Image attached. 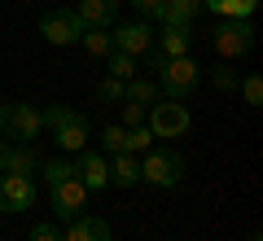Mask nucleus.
<instances>
[{
  "mask_svg": "<svg viewBox=\"0 0 263 241\" xmlns=\"http://www.w3.org/2000/svg\"><path fill=\"white\" fill-rule=\"evenodd\" d=\"M53 140H57L62 154H79V149H88V140H92V127H88L84 114H75L70 123H62V127L53 132Z\"/></svg>",
  "mask_w": 263,
  "mask_h": 241,
  "instance_id": "nucleus-12",
  "label": "nucleus"
},
{
  "mask_svg": "<svg viewBox=\"0 0 263 241\" xmlns=\"http://www.w3.org/2000/svg\"><path fill=\"white\" fill-rule=\"evenodd\" d=\"M184 180V158L176 149H154L149 158L141 162V184H154V189H171Z\"/></svg>",
  "mask_w": 263,
  "mask_h": 241,
  "instance_id": "nucleus-5",
  "label": "nucleus"
},
{
  "mask_svg": "<svg viewBox=\"0 0 263 241\" xmlns=\"http://www.w3.org/2000/svg\"><path fill=\"white\" fill-rule=\"evenodd\" d=\"M119 123H123V127H141V123H145V105L119 101Z\"/></svg>",
  "mask_w": 263,
  "mask_h": 241,
  "instance_id": "nucleus-27",
  "label": "nucleus"
},
{
  "mask_svg": "<svg viewBox=\"0 0 263 241\" xmlns=\"http://www.w3.org/2000/svg\"><path fill=\"white\" fill-rule=\"evenodd\" d=\"M162 5H167V0H132V9H136V13H145V18H158V13H162Z\"/></svg>",
  "mask_w": 263,
  "mask_h": 241,
  "instance_id": "nucleus-31",
  "label": "nucleus"
},
{
  "mask_svg": "<svg viewBox=\"0 0 263 241\" xmlns=\"http://www.w3.org/2000/svg\"><path fill=\"white\" fill-rule=\"evenodd\" d=\"M211 84H215L219 92H237V75L228 70V66H215V70H211Z\"/></svg>",
  "mask_w": 263,
  "mask_h": 241,
  "instance_id": "nucleus-29",
  "label": "nucleus"
},
{
  "mask_svg": "<svg viewBox=\"0 0 263 241\" xmlns=\"http://www.w3.org/2000/svg\"><path fill=\"white\" fill-rule=\"evenodd\" d=\"M110 184H119V189H136L141 184V158L136 154H114V162H110Z\"/></svg>",
  "mask_w": 263,
  "mask_h": 241,
  "instance_id": "nucleus-15",
  "label": "nucleus"
},
{
  "mask_svg": "<svg viewBox=\"0 0 263 241\" xmlns=\"http://www.w3.org/2000/svg\"><path fill=\"white\" fill-rule=\"evenodd\" d=\"M202 5L211 13H219V18H250L259 0H202Z\"/></svg>",
  "mask_w": 263,
  "mask_h": 241,
  "instance_id": "nucleus-20",
  "label": "nucleus"
},
{
  "mask_svg": "<svg viewBox=\"0 0 263 241\" xmlns=\"http://www.w3.org/2000/svg\"><path fill=\"white\" fill-rule=\"evenodd\" d=\"M40 35L48 40V44H79V35H84V18H79L75 9H48L44 18H40Z\"/></svg>",
  "mask_w": 263,
  "mask_h": 241,
  "instance_id": "nucleus-6",
  "label": "nucleus"
},
{
  "mask_svg": "<svg viewBox=\"0 0 263 241\" xmlns=\"http://www.w3.org/2000/svg\"><path fill=\"white\" fill-rule=\"evenodd\" d=\"M31 241H62V228L57 224H35L31 228Z\"/></svg>",
  "mask_w": 263,
  "mask_h": 241,
  "instance_id": "nucleus-30",
  "label": "nucleus"
},
{
  "mask_svg": "<svg viewBox=\"0 0 263 241\" xmlns=\"http://www.w3.org/2000/svg\"><path fill=\"white\" fill-rule=\"evenodd\" d=\"M145 119H149V132L162 140L171 136H184L189 127H193V114H189L184 101H154L149 110H145Z\"/></svg>",
  "mask_w": 263,
  "mask_h": 241,
  "instance_id": "nucleus-4",
  "label": "nucleus"
},
{
  "mask_svg": "<svg viewBox=\"0 0 263 241\" xmlns=\"http://www.w3.org/2000/svg\"><path fill=\"white\" fill-rule=\"evenodd\" d=\"M202 13V0H167L158 13V22H176V27H193V18Z\"/></svg>",
  "mask_w": 263,
  "mask_h": 241,
  "instance_id": "nucleus-16",
  "label": "nucleus"
},
{
  "mask_svg": "<svg viewBox=\"0 0 263 241\" xmlns=\"http://www.w3.org/2000/svg\"><path fill=\"white\" fill-rule=\"evenodd\" d=\"M79 180H84V189L88 193H101V189H110V158L101 154V149H79Z\"/></svg>",
  "mask_w": 263,
  "mask_h": 241,
  "instance_id": "nucleus-10",
  "label": "nucleus"
},
{
  "mask_svg": "<svg viewBox=\"0 0 263 241\" xmlns=\"http://www.w3.org/2000/svg\"><path fill=\"white\" fill-rule=\"evenodd\" d=\"M105 66H110L114 79H136V57H127V53H110Z\"/></svg>",
  "mask_w": 263,
  "mask_h": 241,
  "instance_id": "nucleus-24",
  "label": "nucleus"
},
{
  "mask_svg": "<svg viewBox=\"0 0 263 241\" xmlns=\"http://www.w3.org/2000/svg\"><path fill=\"white\" fill-rule=\"evenodd\" d=\"M123 101H136V105L149 110L154 101H162V92H158L154 79H127V84H123Z\"/></svg>",
  "mask_w": 263,
  "mask_h": 241,
  "instance_id": "nucleus-18",
  "label": "nucleus"
},
{
  "mask_svg": "<svg viewBox=\"0 0 263 241\" xmlns=\"http://www.w3.org/2000/svg\"><path fill=\"white\" fill-rule=\"evenodd\" d=\"M5 162H9V140L0 136V171H5Z\"/></svg>",
  "mask_w": 263,
  "mask_h": 241,
  "instance_id": "nucleus-32",
  "label": "nucleus"
},
{
  "mask_svg": "<svg viewBox=\"0 0 263 241\" xmlns=\"http://www.w3.org/2000/svg\"><path fill=\"white\" fill-rule=\"evenodd\" d=\"M158 92L167 97V101H189V97L197 92V84H202V66L193 62V57H167V66L158 70Z\"/></svg>",
  "mask_w": 263,
  "mask_h": 241,
  "instance_id": "nucleus-1",
  "label": "nucleus"
},
{
  "mask_svg": "<svg viewBox=\"0 0 263 241\" xmlns=\"http://www.w3.org/2000/svg\"><path fill=\"white\" fill-rule=\"evenodd\" d=\"M211 44H215V53L224 57V62L246 57V53L254 48V27H250V18H219V27L211 31Z\"/></svg>",
  "mask_w": 263,
  "mask_h": 241,
  "instance_id": "nucleus-2",
  "label": "nucleus"
},
{
  "mask_svg": "<svg viewBox=\"0 0 263 241\" xmlns=\"http://www.w3.org/2000/svg\"><path fill=\"white\" fill-rule=\"evenodd\" d=\"M79 44H84V48H88L92 57H110V53H114L110 27H84V35H79Z\"/></svg>",
  "mask_w": 263,
  "mask_h": 241,
  "instance_id": "nucleus-19",
  "label": "nucleus"
},
{
  "mask_svg": "<svg viewBox=\"0 0 263 241\" xmlns=\"http://www.w3.org/2000/svg\"><path fill=\"white\" fill-rule=\"evenodd\" d=\"M250 241H263V237H259V232H250Z\"/></svg>",
  "mask_w": 263,
  "mask_h": 241,
  "instance_id": "nucleus-33",
  "label": "nucleus"
},
{
  "mask_svg": "<svg viewBox=\"0 0 263 241\" xmlns=\"http://www.w3.org/2000/svg\"><path fill=\"white\" fill-rule=\"evenodd\" d=\"M75 13L84 18V27H114L119 22V0H79Z\"/></svg>",
  "mask_w": 263,
  "mask_h": 241,
  "instance_id": "nucleus-14",
  "label": "nucleus"
},
{
  "mask_svg": "<svg viewBox=\"0 0 263 241\" xmlns=\"http://www.w3.org/2000/svg\"><path fill=\"white\" fill-rule=\"evenodd\" d=\"M75 114H79V110H70V105H48V110H40V123L57 132L62 123H70V119H75Z\"/></svg>",
  "mask_w": 263,
  "mask_h": 241,
  "instance_id": "nucleus-25",
  "label": "nucleus"
},
{
  "mask_svg": "<svg viewBox=\"0 0 263 241\" xmlns=\"http://www.w3.org/2000/svg\"><path fill=\"white\" fill-rule=\"evenodd\" d=\"M35 167H40V149H35V140H27V145L9 149V162H5V171H13V176H31Z\"/></svg>",
  "mask_w": 263,
  "mask_h": 241,
  "instance_id": "nucleus-17",
  "label": "nucleus"
},
{
  "mask_svg": "<svg viewBox=\"0 0 263 241\" xmlns=\"http://www.w3.org/2000/svg\"><path fill=\"white\" fill-rule=\"evenodd\" d=\"M35 206V184L31 176H13V171H0V211L22 215Z\"/></svg>",
  "mask_w": 263,
  "mask_h": 241,
  "instance_id": "nucleus-8",
  "label": "nucleus"
},
{
  "mask_svg": "<svg viewBox=\"0 0 263 241\" xmlns=\"http://www.w3.org/2000/svg\"><path fill=\"white\" fill-rule=\"evenodd\" d=\"M241 101L254 105V110L263 105V79H259V75H246V79H241Z\"/></svg>",
  "mask_w": 263,
  "mask_h": 241,
  "instance_id": "nucleus-26",
  "label": "nucleus"
},
{
  "mask_svg": "<svg viewBox=\"0 0 263 241\" xmlns=\"http://www.w3.org/2000/svg\"><path fill=\"white\" fill-rule=\"evenodd\" d=\"M40 127H44V123H40L35 105H22V101H5L0 105V136L5 140H22V145H27V140L40 136Z\"/></svg>",
  "mask_w": 263,
  "mask_h": 241,
  "instance_id": "nucleus-3",
  "label": "nucleus"
},
{
  "mask_svg": "<svg viewBox=\"0 0 263 241\" xmlns=\"http://www.w3.org/2000/svg\"><path fill=\"white\" fill-rule=\"evenodd\" d=\"M149 140H154V132L145 127H127V154H136V149H149Z\"/></svg>",
  "mask_w": 263,
  "mask_h": 241,
  "instance_id": "nucleus-28",
  "label": "nucleus"
},
{
  "mask_svg": "<svg viewBox=\"0 0 263 241\" xmlns=\"http://www.w3.org/2000/svg\"><path fill=\"white\" fill-rule=\"evenodd\" d=\"M123 84H127V79H114V75H105L101 84H97V101H101V105H119V101H123Z\"/></svg>",
  "mask_w": 263,
  "mask_h": 241,
  "instance_id": "nucleus-23",
  "label": "nucleus"
},
{
  "mask_svg": "<svg viewBox=\"0 0 263 241\" xmlns=\"http://www.w3.org/2000/svg\"><path fill=\"white\" fill-rule=\"evenodd\" d=\"M162 57H189L193 53V27H176V22H162V31L154 35Z\"/></svg>",
  "mask_w": 263,
  "mask_h": 241,
  "instance_id": "nucleus-11",
  "label": "nucleus"
},
{
  "mask_svg": "<svg viewBox=\"0 0 263 241\" xmlns=\"http://www.w3.org/2000/svg\"><path fill=\"white\" fill-rule=\"evenodd\" d=\"M48 202H53V215H57V219L70 224L75 215L88 211V189H84V180L70 176V180H62V184H53V189H48Z\"/></svg>",
  "mask_w": 263,
  "mask_h": 241,
  "instance_id": "nucleus-7",
  "label": "nucleus"
},
{
  "mask_svg": "<svg viewBox=\"0 0 263 241\" xmlns=\"http://www.w3.org/2000/svg\"><path fill=\"white\" fill-rule=\"evenodd\" d=\"M70 176H79V167L70 162V158L57 154V158H48V162H44V184H48V189L62 184V180H70Z\"/></svg>",
  "mask_w": 263,
  "mask_h": 241,
  "instance_id": "nucleus-21",
  "label": "nucleus"
},
{
  "mask_svg": "<svg viewBox=\"0 0 263 241\" xmlns=\"http://www.w3.org/2000/svg\"><path fill=\"white\" fill-rule=\"evenodd\" d=\"M110 40H114V53L145 57L154 48V27H149V22H123V27L110 31Z\"/></svg>",
  "mask_w": 263,
  "mask_h": 241,
  "instance_id": "nucleus-9",
  "label": "nucleus"
},
{
  "mask_svg": "<svg viewBox=\"0 0 263 241\" xmlns=\"http://www.w3.org/2000/svg\"><path fill=\"white\" fill-rule=\"evenodd\" d=\"M97 145H101L105 154H123V149H127V127H123V123H110V127H101Z\"/></svg>",
  "mask_w": 263,
  "mask_h": 241,
  "instance_id": "nucleus-22",
  "label": "nucleus"
},
{
  "mask_svg": "<svg viewBox=\"0 0 263 241\" xmlns=\"http://www.w3.org/2000/svg\"><path fill=\"white\" fill-rule=\"evenodd\" d=\"M62 241H110V224L101 215H75V219L66 224Z\"/></svg>",
  "mask_w": 263,
  "mask_h": 241,
  "instance_id": "nucleus-13",
  "label": "nucleus"
}]
</instances>
